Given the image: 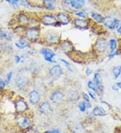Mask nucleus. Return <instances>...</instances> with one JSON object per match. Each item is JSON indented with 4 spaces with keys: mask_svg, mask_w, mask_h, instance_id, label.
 Wrapping results in <instances>:
<instances>
[{
    "mask_svg": "<svg viewBox=\"0 0 121 133\" xmlns=\"http://www.w3.org/2000/svg\"><path fill=\"white\" fill-rule=\"evenodd\" d=\"M2 32H2V30L0 29V38H1V36H2Z\"/></svg>",
    "mask_w": 121,
    "mask_h": 133,
    "instance_id": "nucleus-46",
    "label": "nucleus"
},
{
    "mask_svg": "<svg viewBox=\"0 0 121 133\" xmlns=\"http://www.w3.org/2000/svg\"><path fill=\"white\" fill-rule=\"evenodd\" d=\"M120 55V52L118 50H115L113 51H110V52L108 54V57L109 58H113V57L118 56Z\"/></svg>",
    "mask_w": 121,
    "mask_h": 133,
    "instance_id": "nucleus-33",
    "label": "nucleus"
},
{
    "mask_svg": "<svg viewBox=\"0 0 121 133\" xmlns=\"http://www.w3.org/2000/svg\"><path fill=\"white\" fill-rule=\"evenodd\" d=\"M92 73V70H91L90 68H87V69H86V75H87V76H90Z\"/></svg>",
    "mask_w": 121,
    "mask_h": 133,
    "instance_id": "nucleus-42",
    "label": "nucleus"
},
{
    "mask_svg": "<svg viewBox=\"0 0 121 133\" xmlns=\"http://www.w3.org/2000/svg\"><path fill=\"white\" fill-rule=\"evenodd\" d=\"M75 15L77 16L78 17L81 18H87V14L86 11H78L75 12Z\"/></svg>",
    "mask_w": 121,
    "mask_h": 133,
    "instance_id": "nucleus-30",
    "label": "nucleus"
},
{
    "mask_svg": "<svg viewBox=\"0 0 121 133\" xmlns=\"http://www.w3.org/2000/svg\"><path fill=\"white\" fill-rule=\"evenodd\" d=\"M18 124L22 128L25 129L30 126V121L26 117H20L18 118Z\"/></svg>",
    "mask_w": 121,
    "mask_h": 133,
    "instance_id": "nucleus-17",
    "label": "nucleus"
},
{
    "mask_svg": "<svg viewBox=\"0 0 121 133\" xmlns=\"http://www.w3.org/2000/svg\"><path fill=\"white\" fill-rule=\"evenodd\" d=\"M5 85H6V82H5L2 79H0V89H4L5 87Z\"/></svg>",
    "mask_w": 121,
    "mask_h": 133,
    "instance_id": "nucleus-38",
    "label": "nucleus"
},
{
    "mask_svg": "<svg viewBox=\"0 0 121 133\" xmlns=\"http://www.w3.org/2000/svg\"><path fill=\"white\" fill-rule=\"evenodd\" d=\"M39 112L43 115H48L52 111V108L50 104L48 102H43L39 105Z\"/></svg>",
    "mask_w": 121,
    "mask_h": 133,
    "instance_id": "nucleus-13",
    "label": "nucleus"
},
{
    "mask_svg": "<svg viewBox=\"0 0 121 133\" xmlns=\"http://www.w3.org/2000/svg\"><path fill=\"white\" fill-rule=\"evenodd\" d=\"M5 2L9 3L11 5H16V4H18L19 3L20 0H5Z\"/></svg>",
    "mask_w": 121,
    "mask_h": 133,
    "instance_id": "nucleus-37",
    "label": "nucleus"
},
{
    "mask_svg": "<svg viewBox=\"0 0 121 133\" xmlns=\"http://www.w3.org/2000/svg\"><path fill=\"white\" fill-rule=\"evenodd\" d=\"M48 1H50V2H55V3H56V0H48Z\"/></svg>",
    "mask_w": 121,
    "mask_h": 133,
    "instance_id": "nucleus-47",
    "label": "nucleus"
},
{
    "mask_svg": "<svg viewBox=\"0 0 121 133\" xmlns=\"http://www.w3.org/2000/svg\"><path fill=\"white\" fill-rule=\"evenodd\" d=\"M15 108L17 112L22 113L28 110V105L23 99H18L15 102Z\"/></svg>",
    "mask_w": 121,
    "mask_h": 133,
    "instance_id": "nucleus-10",
    "label": "nucleus"
},
{
    "mask_svg": "<svg viewBox=\"0 0 121 133\" xmlns=\"http://www.w3.org/2000/svg\"><path fill=\"white\" fill-rule=\"evenodd\" d=\"M44 41L46 43L50 45L57 44L61 40V36L58 33L53 30H48L44 33Z\"/></svg>",
    "mask_w": 121,
    "mask_h": 133,
    "instance_id": "nucleus-1",
    "label": "nucleus"
},
{
    "mask_svg": "<svg viewBox=\"0 0 121 133\" xmlns=\"http://www.w3.org/2000/svg\"><path fill=\"white\" fill-rule=\"evenodd\" d=\"M116 85L118 87V89H121V82H117V83H116Z\"/></svg>",
    "mask_w": 121,
    "mask_h": 133,
    "instance_id": "nucleus-44",
    "label": "nucleus"
},
{
    "mask_svg": "<svg viewBox=\"0 0 121 133\" xmlns=\"http://www.w3.org/2000/svg\"><path fill=\"white\" fill-rule=\"evenodd\" d=\"M15 45L17 48L20 49H23L25 48H28L30 46V44L28 43V41L25 40V39H20L18 42L15 43Z\"/></svg>",
    "mask_w": 121,
    "mask_h": 133,
    "instance_id": "nucleus-20",
    "label": "nucleus"
},
{
    "mask_svg": "<svg viewBox=\"0 0 121 133\" xmlns=\"http://www.w3.org/2000/svg\"><path fill=\"white\" fill-rule=\"evenodd\" d=\"M20 5H21L22 6H23L24 8H27V9H30L31 8L30 5L29 3L26 2V1H24V0H20L19 1V3H18Z\"/></svg>",
    "mask_w": 121,
    "mask_h": 133,
    "instance_id": "nucleus-34",
    "label": "nucleus"
},
{
    "mask_svg": "<svg viewBox=\"0 0 121 133\" xmlns=\"http://www.w3.org/2000/svg\"><path fill=\"white\" fill-rule=\"evenodd\" d=\"M92 114L95 116H104L106 115V112L103 108L100 105H98L93 109Z\"/></svg>",
    "mask_w": 121,
    "mask_h": 133,
    "instance_id": "nucleus-18",
    "label": "nucleus"
},
{
    "mask_svg": "<svg viewBox=\"0 0 121 133\" xmlns=\"http://www.w3.org/2000/svg\"><path fill=\"white\" fill-rule=\"evenodd\" d=\"M56 18L59 22L61 24L63 25L69 24L71 21V19L69 16L67 14L64 13V12H59L56 15Z\"/></svg>",
    "mask_w": 121,
    "mask_h": 133,
    "instance_id": "nucleus-12",
    "label": "nucleus"
},
{
    "mask_svg": "<svg viewBox=\"0 0 121 133\" xmlns=\"http://www.w3.org/2000/svg\"><path fill=\"white\" fill-rule=\"evenodd\" d=\"M18 19H19L20 22L22 23L23 24H28V23H29V18H28V16H26V14H20L18 15Z\"/></svg>",
    "mask_w": 121,
    "mask_h": 133,
    "instance_id": "nucleus-25",
    "label": "nucleus"
},
{
    "mask_svg": "<svg viewBox=\"0 0 121 133\" xmlns=\"http://www.w3.org/2000/svg\"><path fill=\"white\" fill-rule=\"evenodd\" d=\"M88 95L89 96L92 98V99H93L94 100H95V94H94V91H88Z\"/></svg>",
    "mask_w": 121,
    "mask_h": 133,
    "instance_id": "nucleus-39",
    "label": "nucleus"
},
{
    "mask_svg": "<svg viewBox=\"0 0 121 133\" xmlns=\"http://www.w3.org/2000/svg\"><path fill=\"white\" fill-rule=\"evenodd\" d=\"M78 108H79V110L81 111V112H85L86 111V102H84V101H81L80 102H79L78 104Z\"/></svg>",
    "mask_w": 121,
    "mask_h": 133,
    "instance_id": "nucleus-29",
    "label": "nucleus"
},
{
    "mask_svg": "<svg viewBox=\"0 0 121 133\" xmlns=\"http://www.w3.org/2000/svg\"><path fill=\"white\" fill-rule=\"evenodd\" d=\"M65 94L63 91L61 89H56L55 90L50 96V100L52 103L55 105L61 104L63 101L64 100Z\"/></svg>",
    "mask_w": 121,
    "mask_h": 133,
    "instance_id": "nucleus-5",
    "label": "nucleus"
},
{
    "mask_svg": "<svg viewBox=\"0 0 121 133\" xmlns=\"http://www.w3.org/2000/svg\"><path fill=\"white\" fill-rule=\"evenodd\" d=\"M15 83L20 89H24L29 83V77L25 73H19L15 79Z\"/></svg>",
    "mask_w": 121,
    "mask_h": 133,
    "instance_id": "nucleus-3",
    "label": "nucleus"
},
{
    "mask_svg": "<svg viewBox=\"0 0 121 133\" xmlns=\"http://www.w3.org/2000/svg\"><path fill=\"white\" fill-rule=\"evenodd\" d=\"M60 49H61L63 52L68 54L73 51V46L72 42L71 41L65 40L61 43Z\"/></svg>",
    "mask_w": 121,
    "mask_h": 133,
    "instance_id": "nucleus-14",
    "label": "nucleus"
},
{
    "mask_svg": "<svg viewBox=\"0 0 121 133\" xmlns=\"http://www.w3.org/2000/svg\"><path fill=\"white\" fill-rule=\"evenodd\" d=\"M40 29L36 27H32L28 28L25 32V36L28 41L34 42L38 41L40 38Z\"/></svg>",
    "mask_w": 121,
    "mask_h": 133,
    "instance_id": "nucleus-2",
    "label": "nucleus"
},
{
    "mask_svg": "<svg viewBox=\"0 0 121 133\" xmlns=\"http://www.w3.org/2000/svg\"><path fill=\"white\" fill-rule=\"evenodd\" d=\"M117 32L121 35V24L120 25V26H118V28H117Z\"/></svg>",
    "mask_w": 121,
    "mask_h": 133,
    "instance_id": "nucleus-43",
    "label": "nucleus"
},
{
    "mask_svg": "<svg viewBox=\"0 0 121 133\" xmlns=\"http://www.w3.org/2000/svg\"><path fill=\"white\" fill-rule=\"evenodd\" d=\"M49 74L53 79H59L63 75V71L59 65H55L53 66L49 70Z\"/></svg>",
    "mask_w": 121,
    "mask_h": 133,
    "instance_id": "nucleus-8",
    "label": "nucleus"
},
{
    "mask_svg": "<svg viewBox=\"0 0 121 133\" xmlns=\"http://www.w3.org/2000/svg\"><path fill=\"white\" fill-rule=\"evenodd\" d=\"M112 74L114 79H117L121 74V65L115 66L112 68Z\"/></svg>",
    "mask_w": 121,
    "mask_h": 133,
    "instance_id": "nucleus-23",
    "label": "nucleus"
},
{
    "mask_svg": "<svg viewBox=\"0 0 121 133\" xmlns=\"http://www.w3.org/2000/svg\"><path fill=\"white\" fill-rule=\"evenodd\" d=\"M74 131L76 133H82L83 132H84V127H83V125L78 124L75 126Z\"/></svg>",
    "mask_w": 121,
    "mask_h": 133,
    "instance_id": "nucleus-28",
    "label": "nucleus"
},
{
    "mask_svg": "<svg viewBox=\"0 0 121 133\" xmlns=\"http://www.w3.org/2000/svg\"><path fill=\"white\" fill-rule=\"evenodd\" d=\"M93 82L97 86L98 91L99 90H102V85L101 84V77H100V73H95L94 74V78H93Z\"/></svg>",
    "mask_w": 121,
    "mask_h": 133,
    "instance_id": "nucleus-19",
    "label": "nucleus"
},
{
    "mask_svg": "<svg viewBox=\"0 0 121 133\" xmlns=\"http://www.w3.org/2000/svg\"><path fill=\"white\" fill-rule=\"evenodd\" d=\"M67 98L69 100L71 101V102H74V101L78 100V98H79L78 93L76 92V91H69L67 94Z\"/></svg>",
    "mask_w": 121,
    "mask_h": 133,
    "instance_id": "nucleus-24",
    "label": "nucleus"
},
{
    "mask_svg": "<svg viewBox=\"0 0 121 133\" xmlns=\"http://www.w3.org/2000/svg\"><path fill=\"white\" fill-rule=\"evenodd\" d=\"M0 133H1V130H0Z\"/></svg>",
    "mask_w": 121,
    "mask_h": 133,
    "instance_id": "nucleus-48",
    "label": "nucleus"
},
{
    "mask_svg": "<svg viewBox=\"0 0 121 133\" xmlns=\"http://www.w3.org/2000/svg\"><path fill=\"white\" fill-rule=\"evenodd\" d=\"M81 95H82L83 99H84V102H90V96H89V95L87 94H86V93H85V92H83L82 94H81Z\"/></svg>",
    "mask_w": 121,
    "mask_h": 133,
    "instance_id": "nucleus-36",
    "label": "nucleus"
},
{
    "mask_svg": "<svg viewBox=\"0 0 121 133\" xmlns=\"http://www.w3.org/2000/svg\"><path fill=\"white\" fill-rule=\"evenodd\" d=\"M14 59L16 63H19L20 61H21V58H20V57L19 55H15Z\"/></svg>",
    "mask_w": 121,
    "mask_h": 133,
    "instance_id": "nucleus-40",
    "label": "nucleus"
},
{
    "mask_svg": "<svg viewBox=\"0 0 121 133\" xmlns=\"http://www.w3.org/2000/svg\"><path fill=\"white\" fill-rule=\"evenodd\" d=\"M73 24L76 28L79 29L87 30L89 28V23L84 19H75L73 21Z\"/></svg>",
    "mask_w": 121,
    "mask_h": 133,
    "instance_id": "nucleus-15",
    "label": "nucleus"
},
{
    "mask_svg": "<svg viewBox=\"0 0 121 133\" xmlns=\"http://www.w3.org/2000/svg\"><path fill=\"white\" fill-rule=\"evenodd\" d=\"M91 17L94 20L98 23H104L105 21L104 17H103L102 15L99 14L95 13V12H92L91 14Z\"/></svg>",
    "mask_w": 121,
    "mask_h": 133,
    "instance_id": "nucleus-21",
    "label": "nucleus"
},
{
    "mask_svg": "<svg viewBox=\"0 0 121 133\" xmlns=\"http://www.w3.org/2000/svg\"><path fill=\"white\" fill-rule=\"evenodd\" d=\"M2 49H3V44H2V43L0 42V52H2Z\"/></svg>",
    "mask_w": 121,
    "mask_h": 133,
    "instance_id": "nucleus-45",
    "label": "nucleus"
},
{
    "mask_svg": "<svg viewBox=\"0 0 121 133\" xmlns=\"http://www.w3.org/2000/svg\"><path fill=\"white\" fill-rule=\"evenodd\" d=\"M28 99H29V102L31 104L36 105V104H38L40 102L41 97H40V94L36 90L33 89L29 93Z\"/></svg>",
    "mask_w": 121,
    "mask_h": 133,
    "instance_id": "nucleus-11",
    "label": "nucleus"
},
{
    "mask_svg": "<svg viewBox=\"0 0 121 133\" xmlns=\"http://www.w3.org/2000/svg\"><path fill=\"white\" fill-rule=\"evenodd\" d=\"M109 46H110V51L116 50V48H117V42H116V39H110V41H109Z\"/></svg>",
    "mask_w": 121,
    "mask_h": 133,
    "instance_id": "nucleus-26",
    "label": "nucleus"
},
{
    "mask_svg": "<svg viewBox=\"0 0 121 133\" xmlns=\"http://www.w3.org/2000/svg\"><path fill=\"white\" fill-rule=\"evenodd\" d=\"M40 21L42 24L45 26H61V24L58 22L57 19L55 16L50 14H45L42 16L40 18Z\"/></svg>",
    "mask_w": 121,
    "mask_h": 133,
    "instance_id": "nucleus-4",
    "label": "nucleus"
},
{
    "mask_svg": "<svg viewBox=\"0 0 121 133\" xmlns=\"http://www.w3.org/2000/svg\"><path fill=\"white\" fill-rule=\"evenodd\" d=\"M87 88L90 89L91 91H94V92H98V91L97 86L94 84V82L92 81H89L87 83Z\"/></svg>",
    "mask_w": 121,
    "mask_h": 133,
    "instance_id": "nucleus-27",
    "label": "nucleus"
},
{
    "mask_svg": "<svg viewBox=\"0 0 121 133\" xmlns=\"http://www.w3.org/2000/svg\"><path fill=\"white\" fill-rule=\"evenodd\" d=\"M104 24L108 29L114 30L118 28V26H120V21L119 19L116 18H109V19L105 18Z\"/></svg>",
    "mask_w": 121,
    "mask_h": 133,
    "instance_id": "nucleus-9",
    "label": "nucleus"
},
{
    "mask_svg": "<svg viewBox=\"0 0 121 133\" xmlns=\"http://www.w3.org/2000/svg\"><path fill=\"white\" fill-rule=\"evenodd\" d=\"M94 47L98 52H102V53L106 52L108 48V41L105 38H99L95 41V44H94Z\"/></svg>",
    "mask_w": 121,
    "mask_h": 133,
    "instance_id": "nucleus-6",
    "label": "nucleus"
},
{
    "mask_svg": "<svg viewBox=\"0 0 121 133\" xmlns=\"http://www.w3.org/2000/svg\"><path fill=\"white\" fill-rule=\"evenodd\" d=\"M12 77H13V72L10 71L9 73L7 74L6 76V83H9L11 81V79H12Z\"/></svg>",
    "mask_w": 121,
    "mask_h": 133,
    "instance_id": "nucleus-35",
    "label": "nucleus"
},
{
    "mask_svg": "<svg viewBox=\"0 0 121 133\" xmlns=\"http://www.w3.org/2000/svg\"><path fill=\"white\" fill-rule=\"evenodd\" d=\"M45 133H60V131L58 129H55V130H48V131L46 132Z\"/></svg>",
    "mask_w": 121,
    "mask_h": 133,
    "instance_id": "nucleus-41",
    "label": "nucleus"
},
{
    "mask_svg": "<svg viewBox=\"0 0 121 133\" xmlns=\"http://www.w3.org/2000/svg\"><path fill=\"white\" fill-rule=\"evenodd\" d=\"M40 52L41 55L44 56V58L46 61L51 63H55V61H54L53 58L56 56V54L54 51L47 48H43L40 49Z\"/></svg>",
    "mask_w": 121,
    "mask_h": 133,
    "instance_id": "nucleus-7",
    "label": "nucleus"
},
{
    "mask_svg": "<svg viewBox=\"0 0 121 133\" xmlns=\"http://www.w3.org/2000/svg\"><path fill=\"white\" fill-rule=\"evenodd\" d=\"M86 4V0H69V5L74 9H81Z\"/></svg>",
    "mask_w": 121,
    "mask_h": 133,
    "instance_id": "nucleus-16",
    "label": "nucleus"
},
{
    "mask_svg": "<svg viewBox=\"0 0 121 133\" xmlns=\"http://www.w3.org/2000/svg\"><path fill=\"white\" fill-rule=\"evenodd\" d=\"M11 38H12V36H11V34L8 32H3L2 36H1V38L5 39L6 41H11Z\"/></svg>",
    "mask_w": 121,
    "mask_h": 133,
    "instance_id": "nucleus-31",
    "label": "nucleus"
},
{
    "mask_svg": "<svg viewBox=\"0 0 121 133\" xmlns=\"http://www.w3.org/2000/svg\"><path fill=\"white\" fill-rule=\"evenodd\" d=\"M60 61L63 63V64H64V65L65 66V67L67 68V69L69 70V71L72 72L73 71V69L72 68H71V64L69 63L68 61H65V59H63V58H60Z\"/></svg>",
    "mask_w": 121,
    "mask_h": 133,
    "instance_id": "nucleus-32",
    "label": "nucleus"
},
{
    "mask_svg": "<svg viewBox=\"0 0 121 133\" xmlns=\"http://www.w3.org/2000/svg\"><path fill=\"white\" fill-rule=\"evenodd\" d=\"M55 2H50L48 0H44L43 1V6L44 8L47 10H55Z\"/></svg>",
    "mask_w": 121,
    "mask_h": 133,
    "instance_id": "nucleus-22",
    "label": "nucleus"
}]
</instances>
